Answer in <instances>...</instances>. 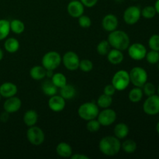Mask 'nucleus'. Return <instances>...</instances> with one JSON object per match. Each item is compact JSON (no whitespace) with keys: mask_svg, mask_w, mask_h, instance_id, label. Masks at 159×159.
<instances>
[{"mask_svg":"<svg viewBox=\"0 0 159 159\" xmlns=\"http://www.w3.org/2000/svg\"><path fill=\"white\" fill-rule=\"evenodd\" d=\"M100 152L107 156H113L119 153L121 149L120 139L115 136H106L100 140L99 144Z\"/></svg>","mask_w":159,"mask_h":159,"instance_id":"1","label":"nucleus"},{"mask_svg":"<svg viewBox=\"0 0 159 159\" xmlns=\"http://www.w3.org/2000/svg\"><path fill=\"white\" fill-rule=\"evenodd\" d=\"M109 43L110 47L115 48V49L120 50V51H125L130 46V40L128 34L123 30H115L110 32L108 36Z\"/></svg>","mask_w":159,"mask_h":159,"instance_id":"2","label":"nucleus"},{"mask_svg":"<svg viewBox=\"0 0 159 159\" xmlns=\"http://www.w3.org/2000/svg\"><path fill=\"white\" fill-rule=\"evenodd\" d=\"M99 113L97 104L92 102H87L82 104L78 109V114L84 120L96 119Z\"/></svg>","mask_w":159,"mask_h":159,"instance_id":"3","label":"nucleus"},{"mask_svg":"<svg viewBox=\"0 0 159 159\" xmlns=\"http://www.w3.org/2000/svg\"><path fill=\"white\" fill-rule=\"evenodd\" d=\"M62 61L61 54L57 51H49L42 57V66L46 70H55L60 66Z\"/></svg>","mask_w":159,"mask_h":159,"instance_id":"4","label":"nucleus"},{"mask_svg":"<svg viewBox=\"0 0 159 159\" xmlns=\"http://www.w3.org/2000/svg\"><path fill=\"white\" fill-rule=\"evenodd\" d=\"M130 82L134 86L142 88L143 85L148 82V73L144 68L141 67H134L129 72Z\"/></svg>","mask_w":159,"mask_h":159,"instance_id":"5","label":"nucleus"},{"mask_svg":"<svg viewBox=\"0 0 159 159\" xmlns=\"http://www.w3.org/2000/svg\"><path fill=\"white\" fill-rule=\"evenodd\" d=\"M130 83L129 72L126 70L116 71L112 79V84L117 91H123L128 87Z\"/></svg>","mask_w":159,"mask_h":159,"instance_id":"6","label":"nucleus"},{"mask_svg":"<svg viewBox=\"0 0 159 159\" xmlns=\"http://www.w3.org/2000/svg\"><path fill=\"white\" fill-rule=\"evenodd\" d=\"M26 138L33 145L38 146L43 144L45 139V135L43 130L37 126L30 127L26 131Z\"/></svg>","mask_w":159,"mask_h":159,"instance_id":"7","label":"nucleus"},{"mask_svg":"<svg viewBox=\"0 0 159 159\" xmlns=\"http://www.w3.org/2000/svg\"><path fill=\"white\" fill-rule=\"evenodd\" d=\"M143 110L149 116H155L159 113V96L158 94L148 96L143 104Z\"/></svg>","mask_w":159,"mask_h":159,"instance_id":"8","label":"nucleus"},{"mask_svg":"<svg viewBox=\"0 0 159 159\" xmlns=\"http://www.w3.org/2000/svg\"><path fill=\"white\" fill-rule=\"evenodd\" d=\"M141 16V9L137 6H129L124 12V20L128 25H134L139 21Z\"/></svg>","mask_w":159,"mask_h":159,"instance_id":"9","label":"nucleus"},{"mask_svg":"<svg viewBox=\"0 0 159 159\" xmlns=\"http://www.w3.org/2000/svg\"><path fill=\"white\" fill-rule=\"evenodd\" d=\"M62 62L65 68L69 71H75L79 68L80 59L78 54L74 51H68L64 54Z\"/></svg>","mask_w":159,"mask_h":159,"instance_id":"10","label":"nucleus"},{"mask_svg":"<svg viewBox=\"0 0 159 159\" xmlns=\"http://www.w3.org/2000/svg\"><path fill=\"white\" fill-rule=\"evenodd\" d=\"M98 121L101 126L108 127L112 125L116 120V113L115 110L110 108H106L99 112L97 116Z\"/></svg>","mask_w":159,"mask_h":159,"instance_id":"11","label":"nucleus"},{"mask_svg":"<svg viewBox=\"0 0 159 159\" xmlns=\"http://www.w3.org/2000/svg\"><path fill=\"white\" fill-rule=\"evenodd\" d=\"M128 54L133 60L141 61L145 58L147 49L145 46L141 43H134L128 47Z\"/></svg>","mask_w":159,"mask_h":159,"instance_id":"12","label":"nucleus"},{"mask_svg":"<svg viewBox=\"0 0 159 159\" xmlns=\"http://www.w3.org/2000/svg\"><path fill=\"white\" fill-rule=\"evenodd\" d=\"M85 6L79 0H71L67 6V11L68 14L73 18H79L84 13Z\"/></svg>","mask_w":159,"mask_h":159,"instance_id":"13","label":"nucleus"},{"mask_svg":"<svg viewBox=\"0 0 159 159\" xmlns=\"http://www.w3.org/2000/svg\"><path fill=\"white\" fill-rule=\"evenodd\" d=\"M22 102L20 98L16 96H12L6 99L3 104V109L5 111H6L9 113H13L19 111L20 109L21 108Z\"/></svg>","mask_w":159,"mask_h":159,"instance_id":"14","label":"nucleus"},{"mask_svg":"<svg viewBox=\"0 0 159 159\" xmlns=\"http://www.w3.org/2000/svg\"><path fill=\"white\" fill-rule=\"evenodd\" d=\"M65 106H66L65 99L61 96L54 95L51 96L48 100V107L53 112L55 113L61 112L65 108Z\"/></svg>","mask_w":159,"mask_h":159,"instance_id":"15","label":"nucleus"},{"mask_svg":"<svg viewBox=\"0 0 159 159\" xmlns=\"http://www.w3.org/2000/svg\"><path fill=\"white\" fill-rule=\"evenodd\" d=\"M102 26L106 31L112 32L117 29L118 19L113 14H107L102 20Z\"/></svg>","mask_w":159,"mask_h":159,"instance_id":"16","label":"nucleus"},{"mask_svg":"<svg viewBox=\"0 0 159 159\" xmlns=\"http://www.w3.org/2000/svg\"><path fill=\"white\" fill-rule=\"evenodd\" d=\"M18 92L17 86L12 82H4L0 85V95L6 99L16 96Z\"/></svg>","mask_w":159,"mask_h":159,"instance_id":"17","label":"nucleus"},{"mask_svg":"<svg viewBox=\"0 0 159 159\" xmlns=\"http://www.w3.org/2000/svg\"><path fill=\"white\" fill-rule=\"evenodd\" d=\"M124 56L122 53V51L118 49L110 50L107 54V60L112 65H119L124 61Z\"/></svg>","mask_w":159,"mask_h":159,"instance_id":"18","label":"nucleus"},{"mask_svg":"<svg viewBox=\"0 0 159 159\" xmlns=\"http://www.w3.org/2000/svg\"><path fill=\"white\" fill-rule=\"evenodd\" d=\"M57 154L62 158H71L72 155V149L70 144L66 142L59 143L56 148Z\"/></svg>","mask_w":159,"mask_h":159,"instance_id":"19","label":"nucleus"},{"mask_svg":"<svg viewBox=\"0 0 159 159\" xmlns=\"http://www.w3.org/2000/svg\"><path fill=\"white\" fill-rule=\"evenodd\" d=\"M23 122L27 127H32L37 124L38 120V114L34 110H29L25 113L23 116Z\"/></svg>","mask_w":159,"mask_h":159,"instance_id":"20","label":"nucleus"},{"mask_svg":"<svg viewBox=\"0 0 159 159\" xmlns=\"http://www.w3.org/2000/svg\"><path fill=\"white\" fill-rule=\"evenodd\" d=\"M113 132L118 139H124L129 134V127L124 123H120L115 126Z\"/></svg>","mask_w":159,"mask_h":159,"instance_id":"21","label":"nucleus"},{"mask_svg":"<svg viewBox=\"0 0 159 159\" xmlns=\"http://www.w3.org/2000/svg\"><path fill=\"white\" fill-rule=\"evenodd\" d=\"M57 89L58 88L56 87L52 82V81L50 80V79L45 80L41 85L42 91L48 96H52L57 94Z\"/></svg>","mask_w":159,"mask_h":159,"instance_id":"22","label":"nucleus"},{"mask_svg":"<svg viewBox=\"0 0 159 159\" xmlns=\"http://www.w3.org/2000/svg\"><path fill=\"white\" fill-rule=\"evenodd\" d=\"M46 71L47 70L43 66L36 65L31 68L30 71V75L33 79L39 81L42 80L46 77Z\"/></svg>","mask_w":159,"mask_h":159,"instance_id":"23","label":"nucleus"},{"mask_svg":"<svg viewBox=\"0 0 159 159\" xmlns=\"http://www.w3.org/2000/svg\"><path fill=\"white\" fill-rule=\"evenodd\" d=\"M4 48L7 52L10 54L16 53L20 48V42L14 37H10L6 40L4 43Z\"/></svg>","mask_w":159,"mask_h":159,"instance_id":"24","label":"nucleus"},{"mask_svg":"<svg viewBox=\"0 0 159 159\" xmlns=\"http://www.w3.org/2000/svg\"><path fill=\"white\" fill-rule=\"evenodd\" d=\"M60 94L64 99L66 100V99H71L72 98H74L76 94V90L73 85H68L66 84L65 85H64L63 87L60 89Z\"/></svg>","mask_w":159,"mask_h":159,"instance_id":"25","label":"nucleus"},{"mask_svg":"<svg viewBox=\"0 0 159 159\" xmlns=\"http://www.w3.org/2000/svg\"><path fill=\"white\" fill-rule=\"evenodd\" d=\"M143 96H144V93H143L142 89L135 86L129 93L128 98L130 102L136 103V102H140L142 99Z\"/></svg>","mask_w":159,"mask_h":159,"instance_id":"26","label":"nucleus"},{"mask_svg":"<svg viewBox=\"0 0 159 159\" xmlns=\"http://www.w3.org/2000/svg\"><path fill=\"white\" fill-rule=\"evenodd\" d=\"M10 31V22L3 19L0 20V40L6 39Z\"/></svg>","mask_w":159,"mask_h":159,"instance_id":"27","label":"nucleus"},{"mask_svg":"<svg viewBox=\"0 0 159 159\" xmlns=\"http://www.w3.org/2000/svg\"><path fill=\"white\" fill-rule=\"evenodd\" d=\"M51 80L54 83V85L58 89H61L67 84V79L65 75L62 73H54L51 77Z\"/></svg>","mask_w":159,"mask_h":159,"instance_id":"28","label":"nucleus"},{"mask_svg":"<svg viewBox=\"0 0 159 159\" xmlns=\"http://www.w3.org/2000/svg\"><path fill=\"white\" fill-rule=\"evenodd\" d=\"M113 103V98L110 96H107L106 94H102L97 99V106L100 108L106 109L109 108Z\"/></svg>","mask_w":159,"mask_h":159,"instance_id":"29","label":"nucleus"},{"mask_svg":"<svg viewBox=\"0 0 159 159\" xmlns=\"http://www.w3.org/2000/svg\"><path fill=\"white\" fill-rule=\"evenodd\" d=\"M10 30L16 34H21L25 30V25L21 20H12L10 22Z\"/></svg>","mask_w":159,"mask_h":159,"instance_id":"30","label":"nucleus"},{"mask_svg":"<svg viewBox=\"0 0 159 159\" xmlns=\"http://www.w3.org/2000/svg\"><path fill=\"white\" fill-rule=\"evenodd\" d=\"M121 148L127 154H132L136 151L137 143L132 139H127L121 144Z\"/></svg>","mask_w":159,"mask_h":159,"instance_id":"31","label":"nucleus"},{"mask_svg":"<svg viewBox=\"0 0 159 159\" xmlns=\"http://www.w3.org/2000/svg\"><path fill=\"white\" fill-rule=\"evenodd\" d=\"M96 51H97L98 54H100V55H107L109 51H110V45L108 40H102V41L99 42L96 47Z\"/></svg>","mask_w":159,"mask_h":159,"instance_id":"32","label":"nucleus"},{"mask_svg":"<svg viewBox=\"0 0 159 159\" xmlns=\"http://www.w3.org/2000/svg\"><path fill=\"white\" fill-rule=\"evenodd\" d=\"M156 13L157 12L155 7L152 6H145V7L141 10V16H142L144 19H148V20L154 18V17L155 16V15H156Z\"/></svg>","mask_w":159,"mask_h":159,"instance_id":"33","label":"nucleus"},{"mask_svg":"<svg viewBox=\"0 0 159 159\" xmlns=\"http://www.w3.org/2000/svg\"><path fill=\"white\" fill-rule=\"evenodd\" d=\"M145 58L149 64L155 65L159 62V51L151 50L150 51L147 52Z\"/></svg>","mask_w":159,"mask_h":159,"instance_id":"34","label":"nucleus"},{"mask_svg":"<svg viewBox=\"0 0 159 159\" xmlns=\"http://www.w3.org/2000/svg\"><path fill=\"white\" fill-rule=\"evenodd\" d=\"M82 71L84 72H89L93 68V63L89 59H82L79 62V67Z\"/></svg>","mask_w":159,"mask_h":159,"instance_id":"35","label":"nucleus"},{"mask_svg":"<svg viewBox=\"0 0 159 159\" xmlns=\"http://www.w3.org/2000/svg\"><path fill=\"white\" fill-rule=\"evenodd\" d=\"M101 124H99V122L98 121V120L93 119L90 120H88L86 124V128L87 130L89 132H92V133H94V132H97L98 130L100 129Z\"/></svg>","mask_w":159,"mask_h":159,"instance_id":"36","label":"nucleus"},{"mask_svg":"<svg viewBox=\"0 0 159 159\" xmlns=\"http://www.w3.org/2000/svg\"><path fill=\"white\" fill-rule=\"evenodd\" d=\"M148 46L151 50L159 51V34H153L149 38Z\"/></svg>","mask_w":159,"mask_h":159,"instance_id":"37","label":"nucleus"},{"mask_svg":"<svg viewBox=\"0 0 159 159\" xmlns=\"http://www.w3.org/2000/svg\"><path fill=\"white\" fill-rule=\"evenodd\" d=\"M143 88V93L144 95H146L147 96H152V95L155 94V92H156V88H155V85L152 82H146L144 85L142 86Z\"/></svg>","mask_w":159,"mask_h":159,"instance_id":"38","label":"nucleus"},{"mask_svg":"<svg viewBox=\"0 0 159 159\" xmlns=\"http://www.w3.org/2000/svg\"><path fill=\"white\" fill-rule=\"evenodd\" d=\"M78 19H79V24L81 27L85 28V29H86V28H89L91 26L92 20L88 16L82 15Z\"/></svg>","mask_w":159,"mask_h":159,"instance_id":"39","label":"nucleus"},{"mask_svg":"<svg viewBox=\"0 0 159 159\" xmlns=\"http://www.w3.org/2000/svg\"><path fill=\"white\" fill-rule=\"evenodd\" d=\"M116 89H115V87L113 86V84H109V85H107L105 87H104L103 89V93L104 94L107 95V96H113L116 93Z\"/></svg>","mask_w":159,"mask_h":159,"instance_id":"40","label":"nucleus"},{"mask_svg":"<svg viewBox=\"0 0 159 159\" xmlns=\"http://www.w3.org/2000/svg\"><path fill=\"white\" fill-rule=\"evenodd\" d=\"M80 1L84 5V6L88 8L93 7L98 2V0H80Z\"/></svg>","mask_w":159,"mask_h":159,"instance_id":"41","label":"nucleus"},{"mask_svg":"<svg viewBox=\"0 0 159 159\" xmlns=\"http://www.w3.org/2000/svg\"><path fill=\"white\" fill-rule=\"evenodd\" d=\"M71 159H89V157L82 154H74L71 156Z\"/></svg>","mask_w":159,"mask_h":159,"instance_id":"42","label":"nucleus"},{"mask_svg":"<svg viewBox=\"0 0 159 159\" xmlns=\"http://www.w3.org/2000/svg\"><path fill=\"white\" fill-rule=\"evenodd\" d=\"M9 118V113H7L6 111H5L4 113H2L1 116H0V120H1L2 123H6L7 122Z\"/></svg>","mask_w":159,"mask_h":159,"instance_id":"43","label":"nucleus"},{"mask_svg":"<svg viewBox=\"0 0 159 159\" xmlns=\"http://www.w3.org/2000/svg\"><path fill=\"white\" fill-rule=\"evenodd\" d=\"M54 75V72H53L52 70H47L46 71V76L48 78V79H51V77Z\"/></svg>","mask_w":159,"mask_h":159,"instance_id":"44","label":"nucleus"},{"mask_svg":"<svg viewBox=\"0 0 159 159\" xmlns=\"http://www.w3.org/2000/svg\"><path fill=\"white\" fill-rule=\"evenodd\" d=\"M154 7H155V10H156L157 13L159 14V0H157V1L155 2Z\"/></svg>","mask_w":159,"mask_h":159,"instance_id":"45","label":"nucleus"},{"mask_svg":"<svg viewBox=\"0 0 159 159\" xmlns=\"http://www.w3.org/2000/svg\"><path fill=\"white\" fill-rule=\"evenodd\" d=\"M2 58H3V51H2V50L0 48V61L2 60Z\"/></svg>","mask_w":159,"mask_h":159,"instance_id":"46","label":"nucleus"},{"mask_svg":"<svg viewBox=\"0 0 159 159\" xmlns=\"http://www.w3.org/2000/svg\"><path fill=\"white\" fill-rule=\"evenodd\" d=\"M156 130H157V133L159 134V121L158 122V124H157L156 125Z\"/></svg>","mask_w":159,"mask_h":159,"instance_id":"47","label":"nucleus"},{"mask_svg":"<svg viewBox=\"0 0 159 159\" xmlns=\"http://www.w3.org/2000/svg\"><path fill=\"white\" fill-rule=\"evenodd\" d=\"M157 93H158V95L159 96V85L158 86V89H157Z\"/></svg>","mask_w":159,"mask_h":159,"instance_id":"48","label":"nucleus"},{"mask_svg":"<svg viewBox=\"0 0 159 159\" xmlns=\"http://www.w3.org/2000/svg\"><path fill=\"white\" fill-rule=\"evenodd\" d=\"M1 97H2V96H1V95H0V99H1Z\"/></svg>","mask_w":159,"mask_h":159,"instance_id":"49","label":"nucleus"},{"mask_svg":"<svg viewBox=\"0 0 159 159\" xmlns=\"http://www.w3.org/2000/svg\"><path fill=\"white\" fill-rule=\"evenodd\" d=\"M158 70H159V65H158Z\"/></svg>","mask_w":159,"mask_h":159,"instance_id":"50","label":"nucleus"}]
</instances>
